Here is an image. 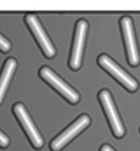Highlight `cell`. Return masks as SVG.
<instances>
[{"label": "cell", "instance_id": "1", "mask_svg": "<svg viewBox=\"0 0 140 151\" xmlns=\"http://www.w3.org/2000/svg\"><path fill=\"white\" fill-rule=\"evenodd\" d=\"M98 64L103 67L105 70L111 74L114 79L118 80L125 88L129 91H136L138 89L139 84L135 79H133L130 74L111 60L106 55H102L98 58Z\"/></svg>", "mask_w": 140, "mask_h": 151}, {"label": "cell", "instance_id": "2", "mask_svg": "<svg viewBox=\"0 0 140 151\" xmlns=\"http://www.w3.org/2000/svg\"><path fill=\"white\" fill-rule=\"evenodd\" d=\"M39 74L40 76L45 82H47L50 86H52L69 103L75 104L79 101L80 96H79V93L70 87L68 84H66L64 81L62 80L49 67H42L40 70Z\"/></svg>", "mask_w": 140, "mask_h": 151}, {"label": "cell", "instance_id": "3", "mask_svg": "<svg viewBox=\"0 0 140 151\" xmlns=\"http://www.w3.org/2000/svg\"><path fill=\"white\" fill-rule=\"evenodd\" d=\"M99 98L113 134L116 137H122L125 134V129L114 106L111 94L108 90L103 89L99 92Z\"/></svg>", "mask_w": 140, "mask_h": 151}, {"label": "cell", "instance_id": "4", "mask_svg": "<svg viewBox=\"0 0 140 151\" xmlns=\"http://www.w3.org/2000/svg\"><path fill=\"white\" fill-rule=\"evenodd\" d=\"M121 27L129 64L133 67H136L140 63V56L137 48L132 19L126 16L122 17L121 19Z\"/></svg>", "mask_w": 140, "mask_h": 151}, {"label": "cell", "instance_id": "5", "mask_svg": "<svg viewBox=\"0 0 140 151\" xmlns=\"http://www.w3.org/2000/svg\"><path fill=\"white\" fill-rule=\"evenodd\" d=\"M13 110L33 146L36 149L42 147L44 145V140L31 119L25 106L22 104L17 103L14 106Z\"/></svg>", "mask_w": 140, "mask_h": 151}, {"label": "cell", "instance_id": "6", "mask_svg": "<svg viewBox=\"0 0 140 151\" xmlns=\"http://www.w3.org/2000/svg\"><path fill=\"white\" fill-rule=\"evenodd\" d=\"M91 123V119L88 116L82 115L72 125L63 131L59 136L51 143V149L53 151H60L73 139L75 136L84 130Z\"/></svg>", "mask_w": 140, "mask_h": 151}, {"label": "cell", "instance_id": "7", "mask_svg": "<svg viewBox=\"0 0 140 151\" xmlns=\"http://www.w3.org/2000/svg\"><path fill=\"white\" fill-rule=\"evenodd\" d=\"M87 30V21L84 20H80L78 21L77 24H76V28H75L72 53H71L69 60V67L74 70H79L81 65L82 56H83V51H84Z\"/></svg>", "mask_w": 140, "mask_h": 151}, {"label": "cell", "instance_id": "8", "mask_svg": "<svg viewBox=\"0 0 140 151\" xmlns=\"http://www.w3.org/2000/svg\"><path fill=\"white\" fill-rule=\"evenodd\" d=\"M26 23L33 36L36 38L43 53L48 58H52L56 54V50L43 29L41 23L35 14H27L25 17Z\"/></svg>", "mask_w": 140, "mask_h": 151}, {"label": "cell", "instance_id": "9", "mask_svg": "<svg viewBox=\"0 0 140 151\" xmlns=\"http://www.w3.org/2000/svg\"><path fill=\"white\" fill-rule=\"evenodd\" d=\"M16 67H17V62L14 58H9L5 61V64L0 75V104L3 101L5 92L7 91Z\"/></svg>", "mask_w": 140, "mask_h": 151}, {"label": "cell", "instance_id": "10", "mask_svg": "<svg viewBox=\"0 0 140 151\" xmlns=\"http://www.w3.org/2000/svg\"><path fill=\"white\" fill-rule=\"evenodd\" d=\"M11 48V43L3 36L0 34V50L3 52H8Z\"/></svg>", "mask_w": 140, "mask_h": 151}, {"label": "cell", "instance_id": "11", "mask_svg": "<svg viewBox=\"0 0 140 151\" xmlns=\"http://www.w3.org/2000/svg\"><path fill=\"white\" fill-rule=\"evenodd\" d=\"M9 143L10 141H9V137L0 131V147L3 148L9 146Z\"/></svg>", "mask_w": 140, "mask_h": 151}, {"label": "cell", "instance_id": "12", "mask_svg": "<svg viewBox=\"0 0 140 151\" xmlns=\"http://www.w3.org/2000/svg\"><path fill=\"white\" fill-rule=\"evenodd\" d=\"M100 151H115L111 146L108 145V144H105L102 147L100 148Z\"/></svg>", "mask_w": 140, "mask_h": 151}]
</instances>
